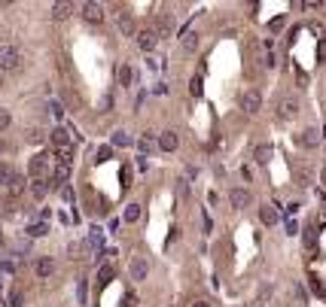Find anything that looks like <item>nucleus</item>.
<instances>
[{
	"label": "nucleus",
	"instance_id": "14",
	"mask_svg": "<svg viewBox=\"0 0 326 307\" xmlns=\"http://www.w3.org/2000/svg\"><path fill=\"white\" fill-rule=\"evenodd\" d=\"M70 13H73V3H70V0H61V3L52 6V18H55V21H64Z\"/></svg>",
	"mask_w": 326,
	"mask_h": 307
},
{
	"label": "nucleus",
	"instance_id": "19",
	"mask_svg": "<svg viewBox=\"0 0 326 307\" xmlns=\"http://www.w3.org/2000/svg\"><path fill=\"white\" fill-rule=\"evenodd\" d=\"M140 216H143L140 204H128V207H125V216H122V219H125V222H137Z\"/></svg>",
	"mask_w": 326,
	"mask_h": 307
},
{
	"label": "nucleus",
	"instance_id": "17",
	"mask_svg": "<svg viewBox=\"0 0 326 307\" xmlns=\"http://www.w3.org/2000/svg\"><path fill=\"white\" fill-rule=\"evenodd\" d=\"M272 146H268V143H262V146H256V149H253V158H256V162H259V164H268V162H272Z\"/></svg>",
	"mask_w": 326,
	"mask_h": 307
},
{
	"label": "nucleus",
	"instance_id": "8",
	"mask_svg": "<svg viewBox=\"0 0 326 307\" xmlns=\"http://www.w3.org/2000/svg\"><path fill=\"white\" fill-rule=\"evenodd\" d=\"M116 28L122 37H134V18L131 13H116Z\"/></svg>",
	"mask_w": 326,
	"mask_h": 307
},
{
	"label": "nucleus",
	"instance_id": "29",
	"mask_svg": "<svg viewBox=\"0 0 326 307\" xmlns=\"http://www.w3.org/2000/svg\"><path fill=\"white\" fill-rule=\"evenodd\" d=\"M107 158H113V149H110V146H101V149H98V158H95V162H98V164H104Z\"/></svg>",
	"mask_w": 326,
	"mask_h": 307
},
{
	"label": "nucleus",
	"instance_id": "22",
	"mask_svg": "<svg viewBox=\"0 0 326 307\" xmlns=\"http://www.w3.org/2000/svg\"><path fill=\"white\" fill-rule=\"evenodd\" d=\"M46 192H49L46 179H34V183H31V195H34V198H43V195H46Z\"/></svg>",
	"mask_w": 326,
	"mask_h": 307
},
{
	"label": "nucleus",
	"instance_id": "10",
	"mask_svg": "<svg viewBox=\"0 0 326 307\" xmlns=\"http://www.w3.org/2000/svg\"><path fill=\"white\" fill-rule=\"evenodd\" d=\"M171 31H174V18L168 13H162L159 18H155V33H159V40L162 37H171Z\"/></svg>",
	"mask_w": 326,
	"mask_h": 307
},
{
	"label": "nucleus",
	"instance_id": "30",
	"mask_svg": "<svg viewBox=\"0 0 326 307\" xmlns=\"http://www.w3.org/2000/svg\"><path fill=\"white\" fill-rule=\"evenodd\" d=\"M9 179H13V167H9V164H0V183L9 186Z\"/></svg>",
	"mask_w": 326,
	"mask_h": 307
},
{
	"label": "nucleus",
	"instance_id": "12",
	"mask_svg": "<svg viewBox=\"0 0 326 307\" xmlns=\"http://www.w3.org/2000/svg\"><path fill=\"white\" fill-rule=\"evenodd\" d=\"M229 201H232V207H247V204H250V192H247V189H232L229 192Z\"/></svg>",
	"mask_w": 326,
	"mask_h": 307
},
{
	"label": "nucleus",
	"instance_id": "13",
	"mask_svg": "<svg viewBox=\"0 0 326 307\" xmlns=\"http://www.w3.org/2000/svg\"><path fill=\"white\" fill-rule=\"evenodd\" d=\"M259 219H262V225H277L280 222V213H277V207L265 204V207H259Z\"/></svg>",
	"mask_w": 326,
	"mask_h": 307
},
{
	"label": "nucleus",
	"instance_id": "36",
	"mask_svg": "<svg viewBox=\"0 0 326 307\" xmlns=\"http://www.w3.org/2000/svg\"><path fill=\"white\" fill-rule=\"evenodd\" d=\"M299 207H302V204H299V201H293V204H287V213H290V219H293V216L299 213Z\"/></svg>",
	"mask_w": 326,
	"mask_h": 307
},
{
	"label": "nucleus",
	"instance_id": "40",
	"mask_svg": "<svg viewBox=\"0 0 326 307\" xmlns=\"http://www.w3.org/2000/svg\"><path fill=\"white\" fill-rule=\"evenodd\" d=\"M31 140L34 143H37V140H46V134H43V131H31Z\"/></svg>",
	"mask_w": 326,
	"mask_h": 307
},
{
	"label": "nucleus",
	"instance_id": "31",
	"mask_svg": "<svg viewBox=\"0 0 326 307\" xmlns=\"http://www.w3.org/2000/svg\"><path fill=\"white\" fill-rule=\"evenodd\" d=\"M183 46L192 52V49H198V33H186V40H183Z\"/></svg>",
	"mask_w": 326,
	"mask_h": 307
},
{
	"label": "nucleus",
	"instance_id": "33",
	"mask_svg": "<svg viewBox=\"0 0 326 307\" xmlns=\"http://www.w3.org/2000/svg\"><path fill=\"white\" fill-rule=\"evenodd\" d=\"M67 253H70V259H80V253H83V243H70V246H67Z\"/></svg>",
	"mask_w": 326,
	"mask_h": 307
},
{
	"label": "nucleus",
	"instance_id": "21",
	"mask_svg": "<svg viewBox=\"0 0 326 307\" xmlns=\"http://www.w3.org/2000/svg\"><path fill=\"white\" fill-rule=\"evenodd\" d=\"M28 234L31 237H46L49 234V225L46 222H34V225H28Z\"/></svg>",
	"mask_w": 326,
	"mask_h": 307
},
{
	"label": "nucleus",
	"instance_id": "34",
	"mask_svg": "<svg viewBox=\"0 0 326 307\" xmlns=\"http://www.w3.org/2000/svg\"><path fill=\"white\" fill-rule=\"evenodd\" d=\"M61 198H64L67 204H73V189H70V186H61Z\"/></svg>",
	"mask_w": 326,
	"mask_h": 307
},
{
	"label": "nucleus",
	"instance_id": "20",
	"mask_svg": "<svg viewBox=\"0 0 326 307\" xmlns=\"http://www.w3.org/2000/svg\"><path fill=\"white\" fill-rule=\"evenodd\" d=\"M21 189H25V179H21L18 174H13V179H9V195L18 198V195H21Z\"/></svg>",
	"mask_w": 326,
	"mask_h": 307
},
{
	"label": "nucleus",
	"instance_id": "11",
	"mask_svg": "<svg viewBox=\"0 0 326 307\" xmlns=\"http://www.w3.org/2000/svg\"><path fill=\"white\" fill-rule=\"evenodd\" d=\"M177 146H180V140H177L174 131H162V134H159V149H162V152H174Z\"/></svg>",
	"mask_w": 326,
	"mask_h": 307
},
{
	"label": "nucleus",
	"instance_id": "2",
	"mask_svg": "<svg viewBox=\"0 0 326 307\" xmlns=\"http://www.w3.org/2000/svg\"><path fill=\"white\" fill-rule=\"evenodd\" d=\"M259 107H262V95L256 92V88H247L241 95V110L244 113H259Z\"/></svg>",
	"mask_w": 326,
	"mask_h": 307
},
{
	"label": "nucleus",
	"instance_id": "27",
	"mask_svg": "<svg viewBox=\"0 0 326 307\" xmlns=\"http://www.w3.org/2000/svg\"><path fill=\"white\" fill-rule=\"evenodd\" d=\"M9 125H13V113H9V110H0V131H6Z\"/></svg>",
	"mask_w": 326,
	"mask_h": 307
},
{
	"label": "nucleus",
	"instance_id": "23",
	"mask_svg": "<svg viewBox=\"0 0 326 307\" xmlns=\"http://www.w3.org/2000/svg\"><path fill=\"white\" fill-rule=\"evenodd\" d=\"M76 301H80V304L88 301V283H86V277H80V286H76Z\"/></svg>",
	"mask_w": 326,
	"mask_h": 307
},
{
	"label": "nucleus",
	"instance_id": "18",
	"mask_svg": "<svg viewBox=\"0 0 326 307\" xmlns=\"http://www.w3.org/2000/svg\"><path fill=\"white\" fill-rule=\"evenodd\" d=\"M119 82L125 85V88H131V85H134V70H131L128 64H122V67H119Z\"/></svg>",
	"mask_w": 326,
	"mask_h": 307
},
{
	"label": "nucleus",
	"instance_id": "35",
	"mask_svg": "<svg viewBox=\"0 0 326 307\" xmlns=\"http://www.w3.org/2000/svg\"><path fill=\"white\" fill-rule=\"evenodd\" d=\"M9 304H13V307H21V292H9Z\"/></svg>",
	"mask_w": 326,
	"mask_h": 307
},
{
	"label": "nucleus",
	"instance_id": "5",
	"mask_svg": "<svg viewBox=\"0 0 326 307\" xmlns=\"http://www.w3.org/2000/svg\"><path fill=\"white\" fill-rule=\"evenodd\" d=\"M46 167H49V155H46V152H37V155L31 158V177H34V179H43Z\"/></svg>",
	"mask_w": 326,
	"mask_h": 307
},
{
	"label": "nucleus",
	"instance_id": "43",
	"mask_svg": "<svg viewBox=\"0 0 326 307\" xmlns=\"http://www.w3.org/2000/svg\"><path fill=\"white\" fill-rule=\"evenodd\" d=\"M323 58H326V40L320 43V61H323Z\"/></svg>",
	"mask_w": 326,
	"mask_h": 307
},
{
	"label": "nucleus",
	"instance_id": "24",
	"mask_svg": "<svg viewBox=\"0 0 326 307\" xmlns=\"http://www.w3.org/2000/svg\"><path fill=\"white\" fill-rule=\"evenodd\" d=\"M67 177H70V164L61 162V164H58V170H55V183H67Z\"/></svg>",
	"mask_w": 326,
	"mask_h": 307
},
{
	"label": "nucleus",
	"instance_id": "28",
	"mask_svg": "<svg viewBox=\"0 0 326 307\" xmlns=\"http://www.w3.org/2000/svg\"><path fill=\"white\" fill-rule=\"evenodd\" d=\"M49 113H52V116L61 122V119H64V104H58V100H52V104H49Z\"/></svg>",
	"mask_w": 326,
	"mask_h": 307
},
{
	"label": "nucleus",
	"instance_id": "6",
	"mask_svg": "<svg viewBox=\"0 0 326 307\" xmlns=\"http://www.w3.org/2000/svg\"><path fill=\"white\" fill-rule=\"evenodd\" d=\"M147 274H150V261L143 256H134L131 259V280H147Z\"/></svg>",
	"mask_w": 326,
	"mask_h": 307
},
{
	"label": "nucleus",
	"instance_id": "16",
	"mask_svg": "<svg viewBox=\"0 0 326 307\" xmlns=\"http://www.w3.org/2000/svg\"><path fill=\"white\" fill-rule=\"evenodd\" d=\"M101 243H104V228H101V225H92V228H88V246L101 249Z\"/></svg>",
	"mask_w": 326,
	"mask_h": 307
},
{
	"label": "nucleus",
	"instance_id": "41",
	"mask_svg": "<svg viewBox=\"0 0 326 307\" xmlns=\"http://www.w3.org/2000/svg\"><path fill=\"white\" fill-rule=\"evenodd\" d=\"M177 189H180V195H189V183H186V179H180Z\"/></svg>",
	"mask_w": 326,
	"mask_h": 307
},
{
	"label": "nucleus",
	"instance_id": "25",
	"mask_svg": "<svg viewBox=\"0 0 326 307\" xmlns=\"http://www.w3.org/2000/svg\"><path fill=\"white\" fill-rule=\"evenodd\" d=\"M98 277H101V283H110L116 277V268L113 265H101V271H98Z\"/></svg>",
	"mask_w": 326,
	"mask_h": 307
},
{
	"label": "nucleus",
	"instance_id": "9",
	"mask_svg": "<svg viewBox=\"0 0 326 307\" xmlns=\"http://www.w3.org/2000/svg\"><path fill=\"white\" fill-rule=\"evenodd\" d=\"M277 113H280V119H293L296 113H299V100L296 97H284L277 104Z\"/></svg>",
	"mask_w": 326,
	"mask_h": 307
},
{
	"label": "nucleus",
	"instance_id": "39",
	"mask_svg": "<svg viewBox=\"0 0 326 307\" xmlns=\"http://www.w3.org/2000/svg\"><path fill=\"white\" fill-rule=\"evenodd\" d=\"M268 28H272V31H280V28H284V16H280V18H275V21H272V25H268Z\"/></svg>",
	"mask_w": 326,
	"mask_h": 307
},
{
	"label": "nucleus",
	"instance_id": "37",
	"mask_svg": "<svg viewBox=\"0 0 326 307\" xmlns=\"http://www.w3.org/2000/svg\"><path fill=\"white\" fill-rule=\"evenodd\" d=\"M0 271H6V274H13V271H16V261H0Z\"/></svg>",
	"mask_w": 326,
	"mask_h": 307
},
{
	"label": "nucleus",
	"instance_id": "32",
	"mask_svg": "<svg viewBox=\"0 0 326 307\" xmlns=\"http://www.w3.org/2000/svg\"><path fill=\"white\" fill-rule=\"evenodd\" d=\"M284 228H287V234H290V237H293V234H299V222H296V219H287Z\"/></svg>",
	"mask_w": 326,
	"mask_h": 307
},
{
	"label": "nucleus",
	"instance_id": "44",
	"mask_svg": "<svg viewBox=\"0 0 326 307\" xmlns=\"http://www.w3.org/2000/svg\"><path fill=\"white\" fill-rule=\"evenodd\" d=\"M0 88H3V73H0Z\"/></svg>",
	"mask_w": 326,
	"mask_h": 307
},
{
	"label": "nucleus",
	"instance_id": "15",
	"mask_svg": "<svg viewBox=\"0 0 326 307\" xmlns=\"http://www.w3.org/2000/svg\"><path fill=\"white\" fill-rule=\"evenodd\" d=\"M299 143L305 146V149H314V146L320 143V134H317V128H308V131H302V137H299Z\"/></svg>",
	"mask_w": 326,
	"mask_h": 307
},
{
	"label": "nucleus",
	"instance_id": "38",
	"mask_svg": "<svg viewBox=\"0 0 326 307\" xmlns=\"http://www.w3.org/2000/svg\"><path fill=\"white\" fill-rule=\"evenodd\" d=\"M189 88H192V95H201V79L195 76V79H192V85H189Z\"/></svg>",
	"mask_w": 326,
	"mask_h": 307
},
{
	"label": "nucleus",
	"instance_id": "26",
	"mask_svg": "<svg viewBox=\"0 0 326 307\" xmlns=\"http://www.w3.org/2000/svg\"><path fill=\"white\" fill-rule=\"evenodd\" d=\"M113 146H122V149H125V146H131L128 131H116V134H113Z\"/></svg>",
	"mask_w": 326,
	"mask_h": 307
},
{
	"label": "nucleus",
	"instance_id": "3",
	"mask_svg": "<svg viewBox=\"0 0 326 307\" xmlns=\"http://www.w3.org/2000/svg\"><path fill=\"white\" fill-rule=\"evenodd\" d=\"M83 18L88 25H101V21H104V6L95 3V0H88V3H83Z\"/></svg>",
	"mask_w": 326,
	"mask_h": 307
},
{
	"label": "nucleus",
	"instance_id": "4",
	"mask_svg": "<svg viewBox=\"0 0 326 307\" xmlns=\"http://www.w3.org/2000/svg\"><path fill=\"white\" fill-rule=\"evenodd\" d=\"M155 43H159V33H155L153 28L137 31V46H140L143 52H153V49H155Z\"/></svg>",
	"mask_w": 326,
	"mask_h": 307
},
{
	"label": "nucleus",
	"instance_id": "1",
	"mask_svg": "<svg viewBox=\"0 0 326 307\" xmlns=\"http://www.w3.org/2000/svg\"><path fill=\"white\" fill-rule=\"evenodd\" d=\"M3 70H21V52L13 43H0V73Z\"/></svg>",
	"mask_w": 326,
	"mask_h": 307
},
{
	"label": "nucleus",
	"instance_id": "7",
	"mask_svg": "<svg viewBox=\"0 0 326 307\" xmlns=\"http://www.w3.org/2000/svg\"><path fill=\"white\" fill-rule=\"evenodd\" d=\"M55 268H58V265H55V259H52V256H40V259H37V277H40V280L52 277V274H55Z\"/></svg>",
	"mask_w": 326,
	"mask_h": 307
},
{
	"label": "nucleus",
	"instance_id": "42",
	"mask_svg": "<svg viewBox=\"0 0 326 307\" xmlns=\"http://www.w3.org/2000/svg\"><path fill=\"white\" fill-rule=\"evenodd\" d=\"M192 307H213L210 301H192Z\"/></svg>",
	"mask_w": 326,
	"mask_h": 307
}]
</instances>
